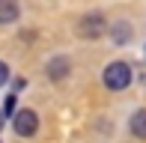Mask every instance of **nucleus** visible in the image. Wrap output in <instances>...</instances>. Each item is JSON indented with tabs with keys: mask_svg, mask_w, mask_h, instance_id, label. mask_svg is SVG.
<instances>
[{
	"mask_svg": "<svg viewBox=\"0 0 146 143\" xmlns=\"http://www.w3.org/2000/svg\"><path fill=\"white\" fill-rule=\"evenodd\" d=\"M12 110H15V93H12L9 99H6V107H3V113H12Z\"/></svg>",
	"mask_w": 146,
	"mask_h": 143,
	"instance_id": "nucleus-9",
	"label": "nucleus"
},
{
	"mask_svg": "<svg viewBox=\"0 0 146 143\" xmlns=\"http://www.w3.org/2000/svg\"><path fill=\"white\" fill-rule=\"evenodd\" d=\"M110 36H113V42H116V45H125V42L131 39V27H128L125 21H119V24H113Z\"/></svg>",
	"mask_w": 146,
	"mask_h": 143,
	"instance_id": "nucleus-7",
	"label": "nucleus"
},
{
	"mask_svg": "<svg viewBox=\"0 0 146 143\" xmlns=\"http://www.w3.org/2000/svg\"><path fill=\"white\" fill-rule=\"evenodd\" d=\"M131 83V66L128 63H110L104 69V87L108 89H125Z\"/></svg>",
	"mask_w": 146,
	"mask_h": 143,
	"instance_id": "nucleus-1",
	"label": "nucleus"
},
{
	"mask_svg": "<svg viewBox=\"0 0 146 143\" xmlns=\"http://www.w3.org/2000/svg\"><path fill=\"white\" fill-rule=\"evenodd\" d=\"M6 81H9V66H6V63L0 60V87H3Z\"/></svg>",
	"mask_w": 146,
	"mask_h": 143,
	"instance_id": "nucleus-8",
	"label": "nucleus"
},
{
	"mask_svg": "<svg viewBox=\"0 0 146 143\" xmlns=\"http://www.w3.org/2000/svg\"><path fill=\"white\" fill-rule=\"evenodd\" d=\"M131 131H134V137L146 140V110H134V116H131Z\"/></svg>",
	"mask_w": 146,
	"mask_h": 143,
	"instance_id": "nucleus-6",
	"label": "nucleus"
},
{
	"mask_svg": "<svg viewBox=\"0 0 146 143\" xmlns=\"http://www.w3.org/2000/svg\"><path fill=\"white\" fill-rule=\"evenodd\" d=\"M18 21V0H0V24Z\"/></svg>",
	"mask_w": 146,
	"mask_h": 143,
	"instance_id": "nucleus-4",
	"label": "nucleus"
},
{
	"mask_svg": "<svg viewBox=\"0 0 146 143\" xmlns=\"http://www.w3.org/2000/svg\"><path fill=\"white\" fill-rule=\"evenodd\" d=\"M3 119H6V113H3V110H0V128H3Z\"/></svg>",
	"mask_w": 146,
	"mask_h": 143,
	"instance_id": "nucleus-10",
	"label": "nucleus"
},
{
	"mask_svg": "<svg viewBox=\"0 0 146 143\" xmlns=\"http://www.w3.org/2000/svg\"><path fill=\"white\" fill-rule=\"evenodd\" d=\"M12 125H15L18 137H30V134H36V128H39V116L33 113V110H18L15 119H12Z\"/></svg>",
	"mask_w": 146,
	"mask_h": 143,
	"instance_id": "nucleus-2",
	"label": "nucleus"
},
{
	"mask_svg": "<svg viewBox=\"0 0 146 143\" xmlns=\"http://www.w3.org/2000/svg\"><path fill=\"white\" fill-rule=\"evenodd\" d=\"M69 69H72V63L66 60V57H57V60H51V63H48V75L54 77V81H63Z\"/></svg>",
	"mask_w": 146,
	"mask_h": 143,
	"instance_id": "nucleus-5",
	"label": "nucleus"
},
{
	"mask_svg": "<svg viewBox=\"0 0 146 143\" xmlns=\"http://www.w3.org/2000/svg\"><path fill=\"white\" fill-rule=\"evenodd\" d=\"M78 33L84 39H98L104 33V18L102 15H84L81 24H78Z\"/></svg>",
	"mask_w": 146,
	"mask_h": 143,
	"instance_id": "nucleus-3",
	"label": "nucleus"
}]
</instances>
